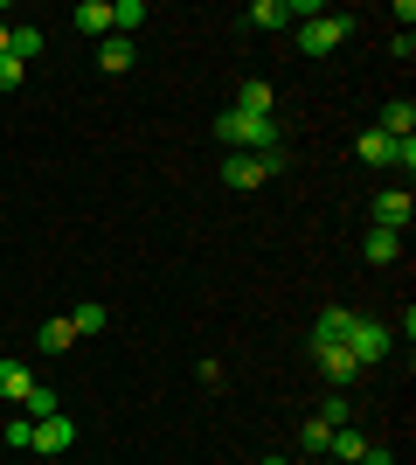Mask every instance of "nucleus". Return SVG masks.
Instances as JSON below:
<instances>
[{
  "label": "nucleus",
  "instance_id": "1",
  "mask_svg": "<svg viewBox=\"0 0 416 465\" xmlns=\"http://www.w3.org/2000/svg\"><path fill=\"white\" fill-rule=\"evenodd\" d=\"M216 139L229 153H285V125L277 118H250V112H216Z\"/></svg>",
  "mask_w": 416,
  "mask_h": 465
},
{
  "label": "nucleus",
  "instance_id": "2",
  "mask_svg": "<svg viewBox=\"0 0 416 465\" xmlns=\"http://www.w3.org/2000/svg\"><path fill=\"white\" fill-rule=\"evenodd\" d=\"M354 160L361 167H402V174H410L416 167V139H389V133L368 125V133H354Z\"/></svg>",
  "mask_w": 416,
  "mask_h": 465
},
{
  "label": "nucleus",
  "instance_id": "3",
  "mask_svg": "<svg viewBox=\"0 0 416 465\" xmlns=\"http://www.w3.org/2000/svg\"><path fill=\"white\" fill-rule=\"evenodd\" d=\"M347 354H354V361H361V375H368L375 361H389V354H396V327H382V320L354 312V333H347Z\"/></svg>",
  "mask_w": 416,
  "mask_h": 465
},
{
  "label": "nucleus",
  "instance_id": "4",
  "mask_svg": "<svg viewBox=\"0 0 416 465\" xmlns=\"http://www.w3.org/2000/svg\"><path fill=\"white\" fill-rule=\"evenodd\" d=\"M347 35H354V21L334 15V7H319L313 21H298V49H305V56H334Z\"/></svg>",
  "mask_w": 416,
  "mask_h": 465
},
{
  "label": "nucleus",
  "instance_id": "5",
  "mask_svg": "<svg viewBox=\"0 0 416 465\" xmlns=\"http://www.w3.org/2000/svg\"><path fill=\"white\" fill-rule=\"evenodd\" d=\"M285 167V153H229L222 160V188H264Z\"/></svg>",
  "mask_w": 416,
  "mask_h": 465
},
{
  "label": "nucleus",
  "instance_id": "6",
  "mask_svg": "<svg viewBox=\"0 0 416 465\" xmlns=\"http://www.w3.org/2000/svg\"><path fill=\"white\" fill-rule=\"evenodd\" d=\"M375 230H410V215H416V202H410V188H382L375 194Z\"/></svg>",
  "mask_w": 416,
  "mask_h": 465
},
{
  "label": "nucleus",
  "instance_id": "7",
  "mask_svg": "<svg viewBox=\"0 0 416 465\" xmlns=\"http://www.w3.org/2000/svg\"><path fill=\"white\" fill-rule=\"evenodd\" d=\"M347 333H354V306H326L313 320V348H347Z\"/></svg>",
  "mask_w": 416,
  "mask_h": 465
},
{
  "label": "nucleus",
  "instance_id": "8",
  "mask_svg": "<svg viewBox=\"0 0 416 465\" xmlns=\"http://www.w3.org/2000/svg\"><path fill=\"white\" fill-rule=\"evenodd\" d=\"M319 354V375H326V389H354L361 382V361L347 348H313Z\"/></svg>",
  "mask_w": 416,
  "mask_h": 465
},
{
  "label": "nucleus",
  "instance_id": "9",
  "mask_svg": "<svg viewBox=\"0 0 416 465\" xmlns=\"http://www.w3.org/2000/svg\"><path fill=\"white\" fill-rule=\"evenodd\" d=\"M28 389H35V369H28L21 354H7V361H0V403L21 410V396H28Z\"/></svg>",
  "mask_w": 416,
  "mask_h": 465
},
{
  "label": "nucleus",
  "instance_id": "10",
  "mask_svg": "<svg viewBox=\"0 0 416 465\" xmlns=\"http://www.w3.org/2000/svg\"><path fill=\"white\" fill-rule=\"evenodd\" d=\"M229 112H250V118H277V97H271V84H264V77L237 84V104H229Z\"/></svg>",
  "mask_w": 416,
  "mask_h": 465
},
{
  "label": "nucleus",
  "instance_id": "11",
  "mask_svg": "<svg viewBox=\"0 0 416 465\" xmlns=\"http://www.w3.org/2000/svg\"><path fill=\"white\" fill-rule=\"evenodd\" d=\"M361 257H368V264H396V257H402V230H375V223H368Z\"/></svg>",
  "mask_w": 416,
  "mask_h": 465
},
{
  "label": "nucleus",
  "instance_id": "12",
  "mask_svg": "<svg viewBox=\"0 0 416 465\" xmlns=\"http://www.w3.org/2000/svg\"><path fill=\"white\" fill-rule=\"evenodd\" d=\"M70 445H77V424H70L63 410H56V417H42V424H35V451H70Z\"/></svg>",
  "mask_w": 416,
  "mask_h": 465
},
{
  "label": "nucleus",
  "instance_id": "13",
  "mask_svg": "<svg viewBox=\"0 0 416 465\" xmlns=\"http://www.w3.org/2000/svg\"><path fill=\"white\" fill-rule=\"evenodd\" d=\"M368 445H375V438H361L354 424H340L334 438H326V459H334V465H361V451H368Z\"/></svg>",
  "mask_w": 416,
  "mask_h": 465
},
{
  "label": "nucleus",
  "instance_id": "14",
  "mask_svg": "<svg viewBox=\"0 0 416 465\" xmlns=\"http://www.w3.org/2000/svg\"><path fill=\"white\" fill-rule=\"evenodd\" d=\"M70 28H77V35H111V0H83V7H70Z\"/></svg>",
  "mask_w": 416,
  "mask_h": 465
},
{
  "label": "nucleus",
  "instance_id": "15",
  "mask_svg": "<svg viewBox=\"0 0 416 465\" xmlns=\"http://www.w3.org/2000/svg\"><path fill=\"white\" fill-rule=\"evenodd\" d=\"M375 133L410 139V133H416V104H410V97H389V104H382V125H375Z\"/></svg>",
  "mask_w": 416,
  "mask_h": 465
},
{
  "label": "nucleus",
  "instance_id": "16",
  "mask_svg": "<svg viewBox=\"0 0 416 465\" xmlns=\"http://www.w3.org/2000/svg\"><path fill=\"white\" fill-rule=\"evenodd\" d=\"M104 327H111V306H104V299H83V306H70V333H77V341H83V333H104Z\"/></svg>",
  "mask_w": 416,
  "mask_h": 465
},
{
  "label": "nucleus",
  "instance_id": "17",
  "mask_svg": "<svg viewBox=\"0 0 416 465\" xmlns=\"http://www.w3.org/2000/svg\"><path fill=\"white\" fill-rule=\"evenodd\" d=\"M42 42H49V35H42V28H28V21H15V35H7V56H15V63H35V56H42Z\"/></svg>",
  "mask_w": 416,
  "mask_h": 465
},
{
  "label": "nucleus",
  "instance_id": "18",
  "mask_svg": "<svg viewBox=\"0 0 416 465\" xmlns=\"http://www.w3.org/2000/svg\"><path fill=\"white\" fill-rule=\"evenodd\" d=\"M56 389H49V382H35V389H28V396H21V417H28V424H42V417H56Z\"/></svg>",
  "mask_w": 416,
  "mask_h": 465
},
{
  "label": "nucleus",
  "instance_id": "19",
  "mask_svg": "<svg viewBox=\"0 0 416 465\" xmlns=\"http://www.w3.org/2000/svg\"><path fill=\"white\" fill-rule=\"evenodd\" d=\"M98 70L125 77V70H132V42H125V35H104V49H98Z\"/></svg>",
  "mask_w": 416,
  "mask_h": 465
},
{
  "label": "nucleus",
  "instance_id": "20",
  "mask_svg": "<svg viewBox=\"0 0 416 465\" xmlns=\"http://www.w3.org/2000/svg\"><path fill=\"white\" fill-rule=\"evenodd\" d=\"M146 21V0H111V35H125L132 42V28Z\"/></svg>",
  "mask_w": 416,
  "mask_h": 465
},
{
  "label": "nucleus",
  "instance_id": "21",
  "mask_svg": "<svg viewBox=\"0 0 416 465\" xmlns=\"http://www.w3.org/2000/svg\"><path fill=\"white\" fill-rule=\"evenodd\" d=\"M70 341H77V333H70V320H42V333H35L42 354H70Z\"/></svg>",
  "mask_w": 416,
  "mask_h": 465
},
{
  "label": "nucleus",
  "instance_id": "22",
  "mask_svg": "<svg viewBox=\"0 0 416 465\" xmlns=\"http://www.w3.org/2000/svg\"><path fill=\"white\" fill-rule=\"evenodd\" d=\"M326 438H334V424H319V417H305V430H298V445L313 451V459H326Z\"/></svg>",
  "mask_w": 416,
  "mask_h": 465
},
{
  "label": "nucleus",
  "instance_id": "23",
  "mask_svg": "<svg viewBox=\"0 0 416 465\" xmlns=\"http://www.w3.org/2000/svg\"><path fill=\"white\" fill-rule=\"evenodd\" d=\"M319 424H347V389H334V396H326V403H319Z\"/></svg>",
  "mask_w": 416,
  "mask_h": 465
},
{
  "label": "nucleus",
  "instance_id": "24",
  "mask_svg": "<svg viewBox=\"0 0 416 465\" xmlns=\"http://www.w3.org/2000/svg\"><path fill=\"white\" fill-rule=\"evenodd\" d=\"M7 445H15V451H35V424H28V417H7Z\"/></svg>",
  "mask_w": 416,
  "mask_h": 465
},
{
  "label": "nucleus",
  "instance_id": "25",
  "mask_svg": "<svg viewBox=\"0 0 416 465\" xmlns=\"http://www.w3.org/2000/svg\"><path fill=\"white\" fill-rule=\"evenodd\" d=\"M21 77H28V63H15V56H0V91H21Z\"/></svg>",
  "mask_w": 416,
  "mask_h": 465
},
{
  "label": "nucleus",
  "instance_id": "26",
  "mask_svg": "<svg viewBox=\"0 0 416 465\" xmlns=\"http://www.w3.org/2000/svg\"><path fill=\"white\" fill-rule=\"evenodd\" d=\"M361 465H396V451H389V445H368V451H361Z\"/></svg>",
  "mask_w": 416,
  "mask_h": 465
},
{
  "label": "nucleus",
  "instance_id": "27",
  "mask_svg": "<svg viewBox=\"0 0 416 465\" xmlns=\"http://www.w3.org/2000/svg\"><path fill=\"white\" fill-rule=\"evenodd\" d=\"M7 35H15V21H0V56H7Z\"/></svg>",
  "mask_w": 416,
  "mask_h": 465
},
{
  "label": "nucleus",
  "instance_id": "28",
  "mask_svg": "<svg viewBox=\"0 0 416 465\" xmlns=\"http://www.w3.org/2000/svg\"><path fill=\"white\" fill-rule=\"evenodd\" d=\"M257 465H292V459H277V451H271V459H257Z\"/></svg>",
  "mask_w": 416,
  "mask_h": 465
}]
</instances>
